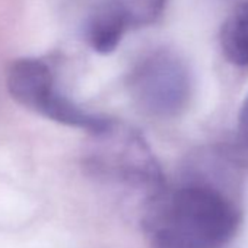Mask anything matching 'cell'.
I'll return each mask as SVG.
<instances>
[{
    "label": "cell",
    "instance_id": "277c9868",
    "mask_svg": "<svg viewBox=\"0 0 248 248\" xmlns=\"http://www.w3.org/2000/svg\"><path fill=\"white\" fill-rule=\"evenodd\" d=\"M168 0H99L85 28L88 44L99 54L112 53L129 30L155 24Z\"/></svg>",
    "mask_w": 248,
    "mask_h": 248
},
{
    "label": "cell",
    "instance_id": "7a4b0ae2",
    "mask_svg": "<svg viewBox=\"0 0 248 248\" xmlns=\"http://www.w3.org/2000/svg\"><path fill=\"white\" fill-rule=\"evenodd\" d=\"M129 89L135 102L156 117L178 115L191 95L187 64L175 53L156 50L139 60L129 75Z\"/></svg>",
    "mask_w": 248,
    "mask_h": 248
},
{
    "label": "cell",
    "instance_id": "8992f818",
    "mask_svg": "<svg viewBox=\"0 0 248 248\" xmlns=\"http://www.w3.org/2000/svg\"><path fill=\"white\" fill-rule=\"evenodd\" d=\"M220 48L226 60L235 66H248V0L239 3L220 28Z\"/></svg>",
    "mask_w": 248,
    "mask_h": 248
},
{
    "label": "cell",
    "instance_id": "52a82bcc",
    "mask_svg": "<svg viewBox=\"0 0 248 248\" xmlns=\"http://www.w3.org/2000/svg\"><path fill=\"white\" fill-rule=\"evenodd\" d=\"M238 130L242 138V140L248 146V96L245 98L241 111H239V120H238Z\"/></svg>",
    "mask_w": 248,
    "mask_h": 248
},
{
    "label": "cell",
    "instance_id": "5b68a950",
    "mask_svg": "<svg viewBox=\"0 0 248 248\" xmlns=\"http://www.w3.org/2000/svg\"><path fill=\"white\" fill-rule=\"evenodd\" d=\"M6 86L16 102L40 114L57 93L50 66L40 59L31 57L11 63L6 73Z\"/></svg>",
    "mask_w": 248,
    "mask_h": 248
},
{
    "label": "cell",
    "instance_id": "6da1fadb",
    "mask_svg": "<svg viewBox=\"0 0 248 248\" xmlns=\"http://www.w3.org/2000/svg\"><path fill=\"white\" fill-rule=\"evenodd\" d=\"M238 225L235 206L216 188L200 184L159 194L146 216L155 248H223Z\"/></svg>",
    "mask_w": 248,
    "mask_h": 248
},
{
    "label": "cell",
    "instance_id": "3957f363",
    "mask_svg": "<svg viewBox=\"0 0 248 248\" xmlns=\"http://www.w3.org/2000/svg\"><path fill=\"white\" fill-rule=\"evenodd\" d=\"M107 148L95 156L92 165L99 174L118 184L145 190L154 202L162 194L161 168L146 142L132 130H117L112 126L102 133Z\"/></svg>",
    "mask_w": 248,
    "mask_h": 248
}]
</instances>
